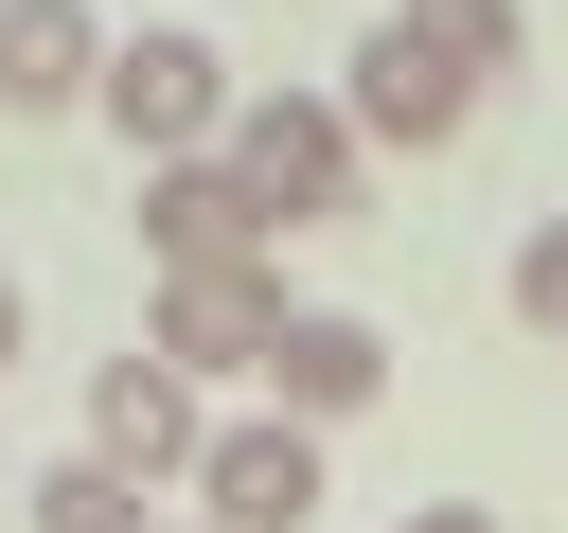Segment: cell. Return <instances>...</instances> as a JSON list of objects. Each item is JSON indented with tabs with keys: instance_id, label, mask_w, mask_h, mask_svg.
<instances>
[{
	"instance_id": "cell-16",
	"label": "cell",
	"mask_w": 568,
	"mask_h": 533,
	"mask_svg": "<svg viewBox=\"0 0 568 533\" xmlns=\"http://www.w3.org/2000/svg\"><path fill=\"white\" fill-rule=\"evenodd\" d=\"M195 533H213V515H195Z\"/></svg>"
},
{
	"instance_id": "cell-9",
	"label": "cell",
	"mask_w": 568,
	"mask_h": 533,
	"mask_svg": "<svg viewBox=\"0 0 568 533\" xmlns=\"http://www.w3.org/2000/svg\"><path fill=\"white\" fill-rule=\"evenodd\" d=\"M106 89V18L89 0H0V124H71Z\"/></svg>"
},
{
	"instance_id": "cell-5",
	"label": "cell",
	"mask_w": 568,
	"mask_h": 533,
	"mask_svg": "<svg viewBox=\"0 0 568 533\" xmlns=\"http://www.w3.org/2000/svg\"><path fill=\"white\" fill-rule=\"evenodd\" d=\"M195 444H213V409H195V373L124 338V355L89 373V462H124V480L160 497V480H195Z\"/></svg>"
},
{
	"instance_id": "cell-1",
	"label": "cell",
	"mask_w": 568,
	"mask_h": 533,
	"mask_svg": "<svg viewBox=\"0 0 568 533\" xmlns=\"http://www.w3.org/2000/svg\"><path fill=\"white\" fill-rule=\"evenodd\" d=\"M231 178H248V213L266 231H320V213H355V107L337 89H231V142H213Z\"/></svg>"
},
{
	"instance_id": "cell-3",
	"label": "cell",
	"mask_w": 568,
	"mask_h": 533,
	"mask_svg": "<svg viewBox=\"0 0 568 533\" xmlns=\"http://www.w3.org/2000/svg\"><path fill=\"white\" fill-rule=\"evenodd\" d=\"M284 320H302V302H284V266H178V284H160V320H142V355H178V373L213 391V373H266V355H284Z\"/></svg>"
},
{
	"instance_id": "cell-13",
	"label": "cell",
	"mask_w": 568,
	"mask_h": 533,
	"mask_svg": "<svg viewBox=\"0 0 568 533\" xmlns=\"http://www.w3.org/2000/svg\"><path fill=\"white\" fill-rule=\"evenodd\" d=\"M390 533H497V515H479V497H408Z\"/></svg>"
},
{
	"instance_id": "cell-7",
	"label": "cell",
	"mask_w": 568,
	"mask_h": 533,
	"mask_svg": "<svg viewBox=\"0 0 568 533\" xmlns=\"http://www.w3.org/2000/svg\"><path fill=\"white\" fill-rule=\"evenodd\" d=\"M142 249H160V284L178 266H266V213H248L231 160H142Z\"/></svg>"
},
{
	"instance_id": "cell-10",
	"label": "cell",
	"mask_w": 568,
	"mask_h": 533,
	"mask_svg": "<svg viewBox=\"0 0 568 533\" xmlns=\"http://www.w3.org/2000/svg\"><path fill=\"white\" fill-rule=\"evenodd\" d=\"M18 515H36V533H160V497H142L124 462H89V444H71V462H36V480H18Z\"/></svg>"
},
{
	"instance_id": "cell-8",
	"label": "cell",
	"mask_w": 568,
	"mask_h": 533,
	"mask_svg": "<svg viewBox=\"0 0 568 533\" xmlns=\"http://www.w3.org/2000/svg\"><path fill=\"white\" fill-rule=\"evenodd\" d=\"M373 391H390V338H373L355 302H302L284 355H266V409H284V426H355Z\"/></svg>"
},
{
	"instance_id": "cell-6",
	"label": "cell",
	"mask_w": 568,
	"mask_h": 533,
	"mask_svg": "<svg viewBox=\"0 0 568 533\" xmlns=\"http://www.w3.org/2000/svg\"><path fill=\"white\" fill-rule=\"evenodd\" d=\"M195 515H213V533H302V515H320V426H284V409L213 426V444H195Z\"/></svg>"
},
{
	"instance_id": "cell-14",
	"label": "cell",
	"mask_w": 568,
	"mask_h": 533,
	"mask_svg": "<svg viewBox=\"0 0 568 533\" xmlns=\"http://www.w3.org/2000/svg\"><path fill=\"white\" fill-rule=\"evenodd\" d=\"M18 338H36V302H18V266H0V373H18Z\"/></svg>"
},
{
	"instance_id": "cell-11",
	"label": "cell",
	"mask_w": 568,
	"mask_h": 533,
	"mask_svg": "<svg viewBox=\"0 0 568 533\" xmlns=\"http://www.w3.org/2000/svg\"><path fill=\"white\" fill-rule=\"evenodd\" d=\"M390 18H408V36H426V53H462V71H479V89H497V71H515V36H532V18H515V0H390Z\"/></svg>"
},
{
	"instance_id": "cell-15",
	"label": "cell",
	"mask_w": 568,
	"mask_h": 533,
	"mask_svg": "<svg viewBox=\"0 0 568 533\" xmlns=\"http://www.w3.org/2000/svg\"><path fill=\"white\" fill-rule=\"evenodd\" d=\"M0 497H18V462H0Z\"/></svg>"
},
{
	"instance_id": "cell-2",
	"label": "cell",
	"mask_w": 568,
	"mask_h": 533,
	"mask_svg": "<svg viewBox=\"0 0 568 533\" xmlns=\"http://www.w3.org/2000/svg\"><path fill=\"white\" fill-rule=\"evenodd\" d=\"M89 107L124 124V160H213L231 142V53L178 36V18H142V36H106V89Z\"/></svg>"
},
{
	"instance_id": "cell-12",
	"label": "cell",
	"mask_w": 568,
	"mask_h": 533,
	"mask_svg": "<svg viewBox=\"0 0 568 533\" xmlns=\"http://www.w3.org/2000/svg\"><path fill=\"white\" fill-rule=\"evenodd\" d=\"M515 320L568 355V213H532V231H515Z\"/></svg>"
},
{
	"instance_id": "cell-4",
	"label": "cell",
	"mask_w": 568,
	"mask_h": 533,
	"mask_svg": "<svg viewBox=\"0 0 568 533\" xmlns=\"http://www.w3.org/2000/svg\"><path fill=\"white\" fill-rule=\"evenodd\" d=\"M337 107H355V142H408V160H444V142L479 124V71H462V53H426L408 18H373V36H355V89H337Z\"/></svg>"
}]
</instances>
